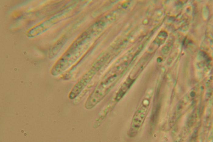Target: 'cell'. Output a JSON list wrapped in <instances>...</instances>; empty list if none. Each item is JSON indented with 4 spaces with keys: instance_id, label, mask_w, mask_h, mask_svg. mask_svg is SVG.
Listing matches in <instances>:
<instances>
[{
    "instance_id": "cell-1",
    "label": "cell",
    "mask_w": 213,
    "mask_h": 142,
    "mask_svg": "<svg viewBox=\"0 0 213 142\" xmlns=\"http://www.w3.org/2000/svg\"><path fill=\"white\" fill-rule=\"evenodd\" d=\"M127 66L123 61L104 75L86 99L84 104L86 109L93 108L106 96L121 77Z\"/></svg>"
},
{
    "instance_id": "cell-2",
    "label": "cell",
    "mask_w": 213,
    "mask_h": 142,
    "mask_svg": "<svg viewBox=\"0 0 213 142\" xmlns=\"http://www.w3.org/2000/svg\"><path fill=\"white\" fill-rule=\"evenodd\" d=\"M91 41V36L85 32L71 44L52 66L50 71L54 76L59 75L67 70L88 48Z\"/></svg>"
},
{
    "instance_id": "cell-3",
    "label": "cell",
    "mask_w": 213,
    "mask_h": 142,
    "mask_svg": "<svg viewBox=\"0 0 213 142\" xmlns=\"http://www.w3.org/2000/svg\"><path fill=\"white\" fill-rule=\"evenodd\" d=\"M135 111L132 118L128 135L135 136L142 124L146 115L149 105V99L145 98Z\"/></svg>"
},
{
    "instance_id": "cell-4",
    "label": "cell",
    "mask_w": 213,
    "mask_h": 142,
    "mask_svg": "<svg viewBox=\"0 0 213 142\" xmlns=\"http://www.w3.org/2000/svg\"><path fill=\"white\" fill-rule=\"evenodd\" d=\"M67 40L66 37L63 36L55 42L49 51L48 57L49 59H52L57 56L65 44Z\"/></svg>"
},
{
    "instance_id": "cell-5",
    "label": "cell",
    "mask_w": 213,
    "mask_h": 142,
    "mask_svg": "<svg viewBox=\"0 0 213 142\" xmlns=\"http://www.w3.org/2000/svg\"><path fill=\"white\" fill-rule=\"evenodd\" d=\"M135 79L129 76L122 84L117 92L115 97L116 102L119 101L130 88Z\"/></svg>"
}]
</instances>
